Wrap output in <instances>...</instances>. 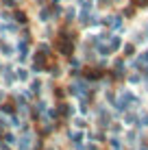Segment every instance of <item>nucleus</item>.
I'll return each instance as SVG.
<instances>
[]
</instances>
